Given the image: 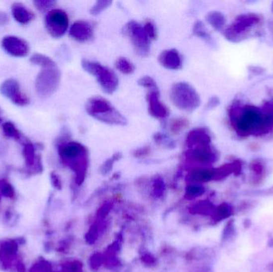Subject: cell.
<instances>
[{
  "instance_id": "6da1fadb",
  "label": "cell",
  "mask_w": 273,
  "mask_h": 272,
  "mask_svg": "<svg viewBox=\"0 0 273 272\" xmlns=\"http://www.w3.org/2000/svg\"><path fill=\"white\" fill-rule=\"evenodd\" d=\"M58 152L63 163L75 171L77 181L81 183L85 178L89 163L87 148L77 141H67L58 145Z\"/></svg>"
},
{
  "instance_id": "7a4b0ae2",
  "label": "cell",
  "mask_w": 273,
  "mask_h": 272,
  "mask_svg": "<svg viewBox=\"0 0 273 272\" xmlns=\"http://www.w3.org/2000/svg\"><path fill=\"white\" fill-rule=\"evenodd\" d=\"M86 111L91 117L103 123L113 125H126L127 120L110 101L101 96H94L87 100Z\"/></svg>"
},
{
  "instance_id": "3957f363",
  "label": "cell",
  "mask_w": 273,
  "mask_h": 272,
  "mask_svg": "<svg viewBox=\"0 0 273 272\" xmlns=\"http://www.w3.org/2000/svg\"><path fill=\"white\" fill-rule=\"evenodd\" d=\"M82 67L86 72L93 75L104 92L109 94L114 93L117 90L119 80L114 71L101 63L83 59Z\"/></svg>"
},
{
  "instance_id": "277c9868",
  "label": "cell",
  "mask_w": 273,
  "mask_h": 272,
  "mask_svg": "<svg viewBox=\"0 0 273 272\" xmlns=\"http://www.w3.org/2000/svg\"><path fill=\"white\" fill-rule=\"evenodd\" d=\"M170 98L179 109L193 111L200 105V98L196 90L187 83H175L170 91Z\"/></svg>"
},
{
  "instance_id": "5b68a950",
  "label": "cell",
  "mask_w": 273,
  "mask_h": 272,
  "mask_svg": "<svg viewBox=\"0 0 273 272\" xmlns=\"http://www.w3.org/2000/svg\"><path fill=\"white\" fill-rule=\"evenodd\" d=\"M61 72L57 65L42 68L35 79V90L39 96L50 97L59 88Z\"/></svg>"
},
{
  "instance_id": "8992f818",
  "label": "cell",
  "mask_w": 273,
  "mask_h": 272,
  "mask_svg": "<svg viewBox=\"0 0 273 272\" xmlns=\"http://www.w3.org/2000/svg\"><path fill=\"white\" fill-rule=\"evenodd\" d=\"M124 32L130 38L138 55L148 56L150 51V40L143 26L135 21H130L125 26Z\"/></svg>"
},
{
  "instance_id": "52a82bcc",
  "label": "cell",
  "mask_w": 273,
  "mask_h": 272,
  "mask_svg": "<svg viewBox=\"0 0 273 272\" xmlns=\"http://www.w3.org/2000/svg\"><path fill=\"white\" fill-rule=\"evenodd\" d=\"M45 26L47 32L54 38L63 37L69 27V18L64 10L53 9L45 18Z\"/></svg>"
},
{
  "instance_id": "ba28073f",
  "label": "cell",
  "mask_w": 273,
  "mask_h": 272,
  "mask_svg": "<svg viewBox=\"0 0 273 272\" xmlns=\"http://www.w3.org/2000/svg\"><path fill=\"white\" fill-rule=\"evenodd\" d=\"M0 93L19 106H26L30 103V99L22 93L19 83L14 79H6L1 84Z\"/></svg>"
},
{
  "instance_id": "9c48e42d",
  "label": "cell",
  "mask_w": 273,
  "mask_h": 272,
  "mask_svg": "<svg viewBox=\"0 0 273 272\" xmlns=\"http://www.w3.org/2000/svg\"><path fill=\"white\" fill-rule=\"evenodd\" d=\"M260 18L257 14H247L240 15L235 20L234 23L225 31V35L229 40L237 42L241 34L245 30L259 22Z\"/></svg>"
},
{
  "instance_id": "30bf717a",
  "label": "cell",
  "mask_w": 273,
  "mask_h": 272,
  "mask_svg": "<svg viewBox=\"0 0 273 272\" xmlns=\"http://www.w3.org/2000/svg\"><path fill=\"white\" fill-rule=\"evenodd\" d=\"M2 47L8 55L16 58L26 57L30 51L28 43L24 39L12 35L2 38Z\"/></svg>"
},
{
  "instance_id": "8fae6325",
  "label": "cell",
  "mask_w": 273,
  "mask_h": 272,
  "mask_svg": "<svg viewBox=\"0 0 273 272\" xmlns=\"http://www.w3.org/2000/svg\"><path fill=\"white\" fill-rule=\"evenodd\" d=\"M148 110L152 117L163 119L168 117L170 111L160 100L159 89L152 90L147 94Z\"/></svg>"
},
{
  "instance_id": "7c38bea8",
  "label": "cell",
  "mask_w": 273,
  "mask_h": 272,
  "mask_svg": "<svg viewBox=\"0 0 273 272\" xmlns=\"http://www.w3.org/2000/svg\"><path fill=\"white\" fill-rule=\"evenodd\" d=\"M186 158L200 164H212L217 161L218 155L209 145L188 149Z\"/></svg>"
},
{
  "instance_id": "4fadbf2b",
  "label": "cell",
  "mask_w": 273,
  "mask_h": 272,
  "mask_svg": "<svg viewBox=\"0 0 273 272\" xmlns=\"http://www.w3.org/2000/svg\"><path fill=\"white\" fill-rule=\"evenodd\" d=\"M70 36L78 42H87L93 38V30L90 23L83 20L76 21L71 26Z\"/></svg>"
},
{
  "instance_id": "5bb4252c",
  "label": "cell",
  "mask_w": 273,
  "mask_h": 272,
  "mask_svg": "<svg viewBox=\"0 0 273 272\" xmlns=\"http://www.w3.org/2000/svg\"><path fill=\"white\" fill-rule=\"evenodd\" d=\"M158 62L162 67L171 71H178L182 67V56L175 49L162 51L158 57Z\"/></svg>"
},
{
  "instance_id": "9a60e30c",
  "label": "cell",
  "mask_w": 273,
  "mask_h": 272,
  "mask_svg": "<svg viewBox=\"0 0 273 272\" xmlns=\"http://www.w3.org/2000/svg\"><path fill=\"white\" fill-rule=\"evenodd\" d=\"M211 144V137L204 129H192L186 137V145L188 149L205 146Z\"/></svg>"
},
{
  "instance_id": "2e32d148",
  "label": "cell",
  "mask_w": 273,
  "mask_h": 272,
  "mask_svg": "<svg viewBox=\"0 0 273 272\" xmlns=\"http://www.w3.org/2000/svg\"><path fill=\"white\" fill-rule=\"evenodd\" d=\"M11 12L15 21L21 24H28L29 22L34 20L35 18L34 13L31 12L20 2H14L11 6Z\"/></svg>"
},
{
  "instance_id": "e0dca14e",
  "label": "cell",
  "mask_w": 273,
  "mask_h": 272,
  "mask_svg": "<svg viewBox=\"0 0 273 272\" xmlns=\"http://www.w3.org/2000/svg\"><path fill=\"white\" fill-rule=\"evenodd\" d=\"M22 154L24 157L26 166L33 167V166H35L42 167L41 157L40 156H36L35 145H33L30 141H28V142H26L23 145Z\"/></svg>"
},
{
  "instance_id": "ac0fdd59",
  "label": "cell",
  "mask_w": 273,
  "mask_h": 272,
  "mask_svg": "<svg viewBox=\"0 0 273 272\" xmlns=\"http://www.w3.org/2000/svg\"><path fill=\"white\" fill-rule=\"evenodd\" d=\"M188 178L193 181H209L213 178H216V172L215 170H207V169H197L191 172Z\"/></svg>"
},
{
  "instance_id": "d6986e66",
  "label": "cell",
  "mask_w": 273,
  "mask_h": 272,
  "mask_svg": "<svg viewBox=\"0 0 273 272\" xmlns=\"http://www.w3.org/2000/svg\"><path fill=\"white\" fill-rule=\"evenodd\" d=\"M2 131H3V133H4L6 137L16 140L17 141H19L23 145L26 142H28L29 141H26V137L22 136V133L15 127V125L12 122L6 121V122L2 124Z\"/></svg>"
},
{
  "instance_id": "ffe728a7",
  "label": "cell",
  "mask_w": 273,
  "mask_h": 272,
  "mask_svg": "<svg viewBox=\"0 0 273 272\" xmlns=\"http://www.w3.org/2000/svg\"><path fill=\"white\" fill-rule=\"evenodd\" d=\"M207 22L216 30H221L225 26V17L219 11H211L206 15Z\"/></svg>"
},
{
  "instance_id": "44dd1931",
  "label": "cell",
  "mask_w": 273,
  "mask_h": 272,
  "mask_svg": "<svg viewBox=\"0 0 273 272\" xmlns=\"http://www.w3.org/2000/svg\"><path fill=\"white\" fill-rule=\"evenodd\" d=\"M30 63H33L36 66H39L42 68L44 67H52L56 65L55 61L51 59V58H49L48 56L42 55V54H39V53H35L31 56L30 59Z\"/></svg>"
},
{
  "instance_id": "7402d4cb",
  "label": "cell",
  "mask_w": 273,
  "mask_h": 272,
  "mask_svg": "<svg viewBox=\"0 0 273 272\" xmlns=\"http://www.w3.org/2000/svg\"><path fill=\"white\" fill-rule=\"evenodd\" d=\"M115 67L120 72L122 73L124 75H131L135 71L134 65L123 57H121L119 59H117Z\"/></svg>"
},
{
  "instance_id": "603a6c76",
  "label": "cell",
  "mask_w": 273,
  "mask_h": 272,
  "mask_svg": "<svg viewBox=\"0 0 273 272\" xmlns=\"http://www.w3.org/2000/svg\"><path fill=\"white\" fill-rule=\"evenodd\" d=\"M192 32L194 34L195 36L198 37V38L204 39L208 43H211L212 41V37L210 34H208V30L205 28L204 23L200 21H197L193 26V30Z\"/></svg>"
},
{
  "instance_id": "cb8c5ba5",
  "label": "cell",
  "mask_w": 273,
  "mask_h": 272,
  "mask_svg": "<svg viewBox=\"0 0 273 272\" xmlns=\"http://www.w3.org/2000/svg\"><path fill=\"white\" fill-rule=\"evenodd\" d=\"M188 125V120L184 117H179L171 121L170 124V129L171 133L174 134H178L183 131Z\"/></svg>"
},
{
  "instance_id": "d4e9b609",
  "label": "cell",
  "mask_w": 273,
  "mask_h": 272,
  "mask_svg": "<svg viewBox=\"0 0 273 272\" xmlns=\"http://www.w3.org/2000/svg\"><path fill=\"white\" fill-rule=\"evenodd\" d=\"M122 158V154L121 153H116L112 156L111 158L104 162L103 165L101 166V172L102 174H109L110 170H112L113 165L117 161H119L121 158Z\"/></svg>"
},
{
  "instance_id": "484cf974",
  "label": "cell",
  "mask_w": 273,
  "mask_h": 272,
  "mask_svg": "<svg viewBox=\"0 0 273 272\" xmlns=\"http://www.w3.org/2000/svg\"><path fill=\"white\" fill-rule=\"evenodd\" d=\"M111 4V1H106V0H105V1L104 0L103 1H97L91 7L90 12L92 15L97 16L98 14H101L102 11L106 10Z\"/></svg>"
},
{
  "instance_id": "4316f807",
  "label": "cell",
  "mask_w": 273,
  "mask_h": 272,
  "mask_svg": "<svg viewBox=\"0 0 273 272\" xmlns=\"http://www.w3.org/2000/svg\"><path fill=\"white\" fill-rule=\"evenodd\" d=\"M154 141L156 142L158 145H162V146H165L167 148H174L175 147V144L174 143V141L170 139V137L165 135L163 133H157L154 134Z\"/></svg>"
},
{
  "instance_id": "83f0119b",
  "label": "cell",
  "mask_w": 273,
  "mask_h": 272,
  "mask_svg": "<svg viewBox=\"0 0 273 272\" xmlns=\"http://www.w3.org/2000/svg\"><path fill=\"white\" fill-rule=\"evenodd\" d=\"M34 5L39 11H46L55 6L56 2L53 0H35L34 1Z\"/></svg>"
},
{
  "instance_id": "f1b7e54d",
  "label": "cell",
  "mask_w": 273,
  "mask_h": 272,
  "mask_svg": "<svg viewBox=\"0 0 273 272\" xmlns=\"http://www.w3.org/2000/svg\"><path fill=\"white\" fill-rule=\"evenodd\" d=\"M138 84L140 87L147 88V89L152 91V90H158V87L157 86L156 82L154 79L149 76L142 77L138 81Z\"/></svg>"
},
{
  "instance_id": "f546056e",
  "label": "cell",
  "mask_w": 273,
  "mask_h": 272,
  "mask_svg": "<svg viewBox=\"0 0 273 272\" xmlns=\"http://www.w3.org/2000/svg\"><path fill=\"white\" fill-rule=\"evenodd\" d=\"M0 191L4 196H8V197H12L14 196V188L11 184L5 180L0 181Z\"/></svg>"
},
{
  "instance_id": "4dcf8cb0",
  "label": "cell",
  "mask_w": 273,
  "mask_h": 272,
  "mask_svg": "<svg viewBox=\"0 0 273 272\" xmlns=\"http://www.w3.org/2000/svg\"><path fill=\"white\" fill-rule=\"evenodd\" d=\"M143 27L150 40L157 39V30L154 23H152L151 22H146Z\"/></svg>"
},
{
  "instance_id": "1f68e13d",
  "label": "cell",
  "mask_w": 273,
  "mask_h": 272,
  "mask_svg": "<svg viewBox=\"0 0 273 272\" xmlns=\"http://www.w3.org/2000/svg\"><path fill=\"white\" fill-rule=\"evenodd\" d=\"M204 187L197 184H191L188 186L186 188V192L188 196H200L204 192Z\"/></svg>"
},
{
  "instance_id": "d6a6232c",
  "label": "cell",
  "mask_w": 273,
  "mask_h": 272,
  "mask_svg": "<svg viewBox=\"0 0 273 272\" xmlns=\"http://www.w3.org/2000/svg\"><path fill=\"white\" fill-rule=\"evenodd\" d=\"M217 216L221 219H224V218L228 217L230 215V210H229V206L226 204H222V205L219 207L217 209Z\"/></svg>"
},
{
  "instance_id": "836d02e7",
  "label": "cell",
  "mask_w": 273,
  "mask_h": 272,
  "mask_svg": "<svg viewBox=\"0 0 273 272\" xmlns=\"http://www.w3.org/2000/svg\"><path fill=\"white\" fill-rule=\"evenodd\" d=\"M150 153V148L146 146V147L140 148V149H137L134 152V156L136 158H145L146 156L149 155Z\"/></svg>"
},
{
  "instance_id": "e575fe53",
  "label": "cell",
  "mask_w": 273,
  "mask_h": 272,
  "mask_svg": "<svg viewBox=\"0 0 273 272\" xmlns=\"http://www.w3.org/2000/svg\"><path fill=\"white\" fill-rule=\"evenodd\" d=\"M51 181H52L53 184L54 186L56 187H61V181L60 179H59V177L56 174H51Z\"/></svg>"
},
{
  "instance_id": "d590c367",
  "label": "cell",
  "mask_w": 273,
  "mask_h": 272,
  "mask_svg": "<svg viewBox=\"0 0 273 272\" xmlns=\"http://www.w3.org/2000/svg\"><path fill=\"white\" fill-rule=\"evenodd\" d=\"M252 169H253V171L255 172L257 174H262V171H263V167L258 162H254L252 165Z\"/></svg>"
},
{
  "instance_id": "8d00e7d4",
  "label": "cell",
  "mask_w": 273,
  "mask_h": 272,
  "mask_svg": "<svg viewBox=\"0 0 273 272\" xmlns=\"http://www.w3.org/2000/svg\"><path fill=\"white\" fill-rule=\"evenodd\" d=\"M9 18L7 14L0 12V25H5L8 22Z\"/></svg>"
},
{
  "instance_id": "74e56055",
  "label": "cell",
  "mask_w": 273,
  "mask_h": 272,
  "mask_svg": "<svg viewBox=\"0 0 273 272\" xmlns=\"http://www.w3.org/2000/svg\"><path fill=\"white\" fill-rule=\"evenodd\" d=\"M218 104V98H217V97H212V98L209 100V101H208V106L212 109V108H214V107L217 106Z\"/></svg>"
},
{
  "instance_id": "f35d334b",
  "label": "cell",
  "mask_w": 273,
  "mask_h": 272,
  "mask_svg": "<svg viewBox=\"0 0 273 272\" xmlns=\"http://www.w3.org/2000/svg\"><path fill=\"white\" fill-rule=\"evenodd\" d=\"M2 113H3V111H2V109H1V107H0V117H1V115L2 114Z\"/></svg>"
},
{
  "instance_id": "ab89813d",
  "label": "cell",
  "mask_w": 273,
  "mask_h": 272,
  "mask_svg": "<svg viewBox=\"0 0 273 272\" xmlns=\"http://www.w3.org/2000/svg\"><path fill=\"white\" fill-rule=\"evenodd\" d=\"M2 117H0V124L2 123Z\"/></svg>"
}]
</instances>
